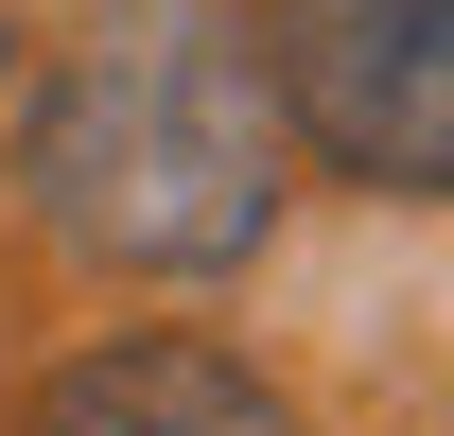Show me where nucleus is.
<instances>
[{
    "mask_svg": "<svg viewBox=\"0 0 454 436\" xmlns=\"http://www.w3.org/2000/svg\"><path fill=\"white\" fill-rule=\"evenodd\" d=\"M280 192H297V122L262 70V18L227 0H106L18 105V210L106 279L262 262Z\"/></svg>",
    "mask_w": 454,
    "mask_h": 436,
    "instance_id": "nucleus-1",
    "label": "nucleus"
},
{
    "mask_svg": "<svg viewBox=\"0 0 454 436\" xmlns=\"http://www.w3.org/2000/svg\"><path fill=\"white\" fill-rule=\"evenodd\" d=\"M280 122L367 192H454V0H262Z\"/></svg>",
    "mask_w": 454,
    "mask_h": 436,
    "instance_id": "nucleus-2",
    "label": "nucleus"
},
{
    "mask_svg": "<svg viewBox=\"0 0 454 436\" xmlns=\"http://www.w3.org/2000/svg\"><path fill=\"white\" fill-rule=\"evenodd\" d=\"M18 436H297V401L210 331H106V349H70L35 384Z\"/></svg>",
    "mask_w": 454,
    "mask_h": 436,
    "instance_id": "nucleus-3",
    "label": "nucleus"
}]
</instances>
